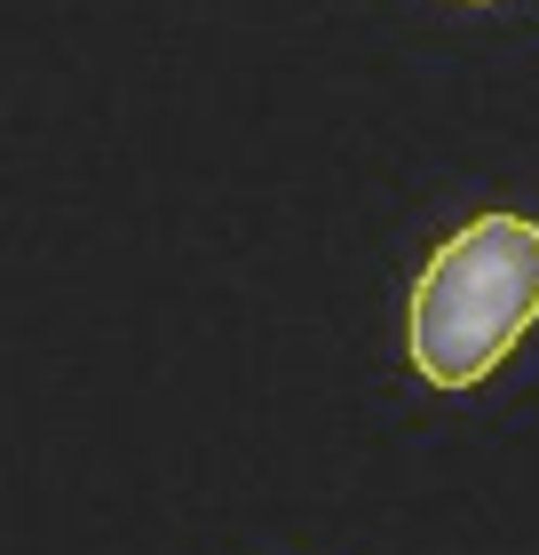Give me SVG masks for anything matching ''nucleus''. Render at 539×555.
Masks as SVG:
<instances>
[{"label": "nucleus", "instance_id": "f257e3e1", "mask_svg": "<svg viewBox=\"0 0 539 555\" xmlns=\"http://www.w3.org/2000/svg\"><path fill=\"white\" fill-rule=\"evenodd\" d=\"M539 325V222L476 215L428 255L405 318V349L428 389H476Z\"/></svg>", "mask_w": 539, "mask_h": 555}]
</instances>
